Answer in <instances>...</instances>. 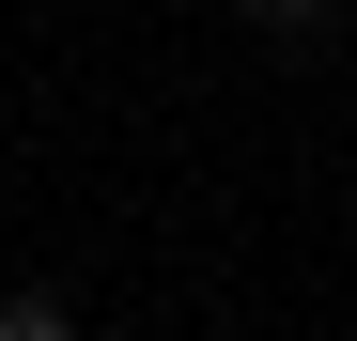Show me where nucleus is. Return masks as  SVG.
<instances>
[{"label": "nucleus", "mask_w": 357, "mask_h": 341, "mask_svg": "<svg viewBox=\"0 0 357 341\" xmlns=\"http://www.w3.org/2000/svg\"><path fill=\"white\" fill-rule=\"evenodd\" d=\"M249 16H280V31H311V16H326V0H249Z\"/></svg>", "instance_id": "obj_2"}, {"label": "nucleus", "mask_w": 357, "mask_h": 341, "mask_svg": "<svg viewBox=\"0 0 357 341\" xmlns=\"http://www.w3.org/2000/svg\"><path fill=\"white\" fill-rule=\"evenodd\" d=\"M0 341H78V310L63 295H0Z\"/></svg>", "instance_id": "obj_1"}]
</instances>
